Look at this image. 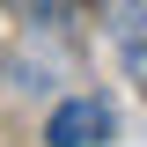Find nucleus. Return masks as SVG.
Wrapping results in <instances>:
<instances>
[{"instance_id":"obj_2","label":"nucleus","mask_w":147,"mask_h":147,"mask_svg":"<svg viewBox=\"0 0 147 147\" xmlns=\"http://www.w3.org/2000/svg\"><path fill=\"white\" fill-rule=\"evenodd\" d=\"M103 30H110V52L125 59V74L147 88V0H103Z\"/></svg>"},{"instance_id":"obj_1","label":"nucleus","mask_w":147,"mask_h":147,"mask_svg":"<svg viewBox=\"0 0 147 147\" xmlns=\"http://www.w3.org/2000/svg\"><path fill=\"white\" fill-rule=\"evenodd\" d=\"M110 125H118V118H110L103 96H66V103L44 118V140L52 147H96V140H110Z\"/></svg>"}]
</instances>
